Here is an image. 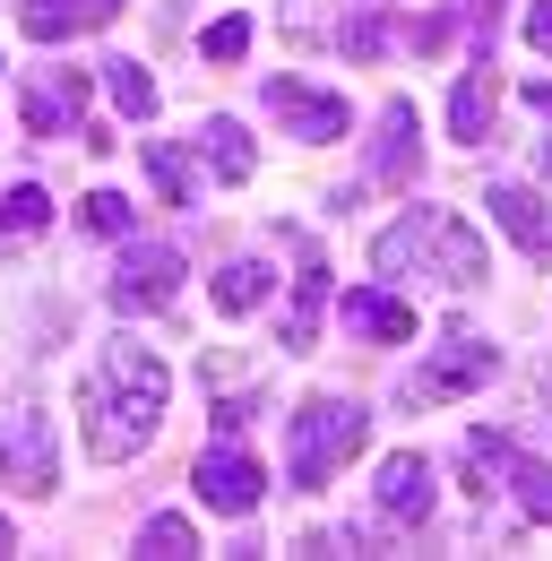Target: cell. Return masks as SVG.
I'll use <instances>...</instances> for the list:
<instances>
[{
  "instance_id": "obj_1",
  "label": "cell",
  "mask_w": 552,
  "mask_h": 561,
  "mask_svg": "<svg viewBox=\"0 0 552 561\" xmlns=\"http://www.w3.org/2000/svg\"><path fill=\"white\" fill-rule=\"evenodd\" d=\"M78 423H87V449L104 467L138 458L156 440V423H164V363L147 346H104L78 380Z\"/></svg>"
},
{
  "instance_id": "obj_2",
  "label": "cell",
  "mask_w": 552,
  "mask_h": 561,
  "mask_svg": "<svg viewBox=\"0 0 552 561\" xmlns=\"http://www.w3.org/2000/svg\"><path fill=\"white\" fill-rule=\"evenodd\" d=\"M371 268H380V277H432V285H449V294H475V285L492 277V268H483V242L449 208H406L371 242Z\"/></svg>"
},
{
  "instance_id": "obj_3",
  "label": "cell",
  "mask_w": 552,
  "mask_h": 561,
  "mask_svg": "<svg viewBox=\"0 0 552 561\" xmlns=\"http://www.w3.org/2000/svg\"><path fill=\"white\" fill-rule=\"evenodd\" d=\"M363 432H371V415H363L354 398H311V407L294 415V432H285V476H294V492H320L345 458L363 449Z\"/></svg>"
},
{
  "instance_id": "obj_4",
  "label": "cell",
  "mask_w": 552,
  "mask_h": 561,
  "mask_svg": "<svg viewBox=\"0 0 552 561\" xmlns=\"http://www.w3.org/2000/svg\"><path fill=\"white\" fill-rule=\"evenodd\" d=\"M492 371H501V346H483V337H440V346L406 371V389H398V398H406V407H440V398L483 389Z\"/></svg>"
},
{
  "instance_id": "obj_5",
  "label": "cell",
  "mask_w": 552,
  "mask_h": 561,
  "mask_svg": "<svg viewBox=\"0 0 552 561\" xmlns=\"http://www.w3.org/2000/svg\"><path fill=\"white\" fill-rule=\"evenodd\" d=\"M0 484H18V492L61 484V440H53V415H44V407H9V415H0Z\"/></svg>"
},
{
  "instance_id": "obj_6",
  "label": "cell",
  "mask_w": 552,
  "mask_h": 561,
  "mask_svg": "<svg viewBox=\"0 0 552 561\" xmlns=\"http://www.w3.org/2000/svg\"><path fill=\"white\" fill-rule=\"evenodd\" d=\"M173 294H182V251L130 233V251H122V268H113V311H164Z\"/></svg>"
},
{
  "instance_id": "obj_7",
  "label": "cell",
  "mask_w": 552,
  "mask_h": 561,
  "mask_svg": "<svg viewBox=\"0 0 552 561\" xmlns=\"http://www.w3.org/2000/svg\"><path fill=\"white\" fill-rule=\"evenodd\" d=\"M191 484H199L207 510H225V518H251V510H260V492H268V476H260V458H251V449L216 440V449H199Z\"/></svg>"
},
{
  "instance_id": "obj_8",
  "label": "cell",
  "mask_w": 552,
  "mask_h": 561,
  "mask_svg": "<svg viewBox=\"0 0 552 561\" xmlns=\"http://www.w3.org/2000/svg\"><path fill=\"white\" fill-rule=\"evenodd\" d=\"M260 95H268V113H276V122H285L302 147L345 139V95H320V87H302V78H268Z\"/></svg>"
},
{
  "instance_id": "obj_9",
  "label": "cell",
  "mask_w": 552,
  "mask_h": 561,
  "mask_svg": "<svg viewBox=\"0 0 552 561\" xmlns=\"http://www.w3.org/2000/svg\"><path fill=\"white\" fill-rule=\"evenodd\" d=\"M78 113H87V70H35V78H26V95H18L26 139H61Z\"/></svg>"
},
{
  "instance_id": "obj_10",
  "label": "cell",
  "mask_w": 552,
  "mask_h": 561,
  "mask_svg": "<svg viewBox=\"0 0 552 561\" xmlns=\"http://www.w3.org/2000/svg\"><path fill=\"white\" fill-rule=\"evenodd\" d=\"M320 311H329V260H320V242L311 233H294V302H285V346H320Z\"/></svg>"
},
{
  "instance_id": "obj_11",
  "label": "cell",
  "mask_w": 552,
  "mask_h": 561,
  "mask_svg": "<svg viewBox=\"0 0 552 561\" xmlns=\"http://www.w3.org/2000/svg\"><path fill=\"white\" fill-rule=\"evenodd\" d=\"M423 130H414V104L406 95H389V104H380V139H371V182H380V191H406L414 182V156H423Z\"/></svg>"
},
{
  "instance_id": "obj_12",
  "label": "cell",
  "mask_w": 552,
  "mask_h": 561,
  "mask_svg": "<svg viewBox=\"0 0 552 561\" xmlns=\"http://www.w3.org/2000/svg\"><path fill=\"white\" fill-rule=\"evenodd\" d=\"M380 518H398V527H423V518H432V458L398 449V458L380 467Z\"/></svg>"
},
{
  "instance_id": "obj_13",
  "label": "cell",
  "mask_w": 552,
  "mask_h": 561,
  "mask_svg": "<svg viewBox=\"0 0 552 561\" xmlns=\"http://www.w3.org/2000/svg\"><path fill=\"white\" fill-rule=\"evenodd\" d=\"M483 208H492V225H501L518 251H536V260L552 251V216H544V199H536V191H518V182H492V191H483Z\"/></svg>"
},
{
  "instance_id": "obj_14",
  "label": "cell",
  "mask_w": 552,
  "mask_h": 561,
  "mask_svg": "<svg viewBox=\"0 0 552 561\" xmlns=\"http://www.w3.org/2000/svg\"><path fill=\"white\" fill-rule=\"evenodd\" d=\"M113 18H122V0H26V9H18V26H26L35 44H61V35L113 26Z\"/></svg>"
},
{
  "instance_id": "obj_15",
  "label": "cell",
  "mask_w": 552,
  "mask_h": 561,
  "mask_svg": "<svg viewBox=\"0 0 552 561\" xmlns=\"http://www.w3.org/2000/svg\"><path fill=\"white\" fill-rule=\"evenodd\" d=\"M492 104H501V87H492V53H475L467 78H458V95H449V139L483 147V139H492Z\"/></svg>"
},
{
  "instance_id": "obj_16",
  "label": "cell",
  "mask_w": 552,
  "mask_h": 561,
  "mask_svg": "<svg viewBox=\"0 0 552 561\" xmlns=\"http://www.w3.org/2000/svg\"><path fill=\"white\" fill-rule=\"evenodd\" d=\"M345 329H354V337H380V346H406L414 337V302L380 294V285H354V294H345Z\"/></svg>"
},
{
  "instance_id": "obj_17",
  "label": "cell",
  "mask_w": 552,
  "mask_h": 561,
  "mask_svg": "<svg viewBox=\"0 0 552 561\" xmlns=\"http://www.w3.org/2000/svg\"><path fill=\"white\" fill-rule=\"evenodd\" d=\"M268 285H276L268 260H225V268H216V311H233V320H242V311H260V302H268Z\"/></svg>"
},
{
  "instance_id": "obj_18",
  "label": "cell",
  "mask_w": 552,
  "mask_h": 561,
  "mask_svg": "<svg viewBox=\"0 0 552 561\" xmlns=\"http://www.w3.org/2000/svg\"><path fill=\"white\" fill-rule=\"evenodd\" d=\"M337 44H345V61H380L389 53V0H345Z\"/></svg>"
},
{
  "instance_id": "obj_19",
  "label": "cell",
  "mask_w": 552,
  "mask_h": 561,
  "mask_svg": "<svg viewBox=\"0 0 552 561\" xmlns=\"http://www.w3.org/2000/svg\"><path fill=\"white\" fill-rule=\"evenodd\" d=\"M199 156L216 164V182H251V164H260V156H251V139H242V122H225V113L199 130Z\"/></svg>"
},
{
  "instance_id": "obj_20",
  "label": "cell",
  "mask_w": 552,
  "mask_h": 561,
  "mask_svg": "<svg viewBox=\"0 0 552 561\" xmlns=\"http://www.w3.org/2000/svg\"><path fill=\"white\" fill-rule=\"evenodd\" d=\"M138 156H147V182H156V199H164V208H191V164H182V147H173V139H147Z\"/></svg>"
},
{
  "instance_id": "obj_21",
  "label": "cell",
  "mask_w": 552,
  "mask_h": 561,
  "mask_svg": "<svg viewBox=\"0 0 552 561\" xmlns=\"http://www.w3.org/2000/svg\"><path fill=\"white\" fill-rule=\"evenodd\" d=\"M501 476L518 484V510H527V518H552V467H544V458H518V449H509Z\"/></svg>"
},
{
  "instance_id": "obj_22",
  "label": "cell",
  "mask_w": 552,
  "mask_h": 561,
  "mask_svg": "<svg viewBox=\"0 0 552 561\" xmlns=\"http://www.w3.org/2000/svg\"><path fill=\"white\" fill-rule=\"evenodd\" d=\"M501 467H509V440H501V432H467V492H492L501 484Z\"/></svg>"
},
{
  "instance_id": "obj_23",
  "label": "cell",
  "mask_w": 552,
  "mask_h": 561,
  "mask_svg": "<svg viewBox=\"0 0 552 561\" xmlns=\"http://www.w3.org/2000/svg\"><path fill=\"white\" fill-rule=\"evenodd\" d=\"M138 553H147V561H182V553H199V536H191V518H173V510H164V518H147V527H138Z\"/></svg>"
},
{
  "instance_id": "obj_24",
  "label": "cell",
  "mask_w": 552,
  "mask_h": 561,
  "mask_svg": "<svg viewBox=\"0 0 552 561\" xmlns=\"http://www.w3.org/2000/svg\"><path fill=\"white\" fill-rule=\"evenodd\" d=\"M78 216H87V233H113V242H130V233H138V208L122 199V191H87V208H78Z\"/></svg>"
},
{
  "instance_id": "obj_25",
  "label": "cell",
  "mask_w": 552,
  "mask_h": 561,
  "mask_svg": "<svg viewBox=\"0 0 552 561\" xmlns=\"http://www.w3.org/2000/svg\"><path fill=\"white\" fill-rule=\"evenodd\" d=\"M104 70H113V104H122L130 122H147V113H156V78L138 70V61H104Z\"/></svg>"
},
{
  "instance_id": "obj_26",
  "label": "cell",
  "mask_w": 552,
  "mask_h": 561,
  "mask_svg": "<svg viewBox=\"0 0 552 561\" xmlns=\"http://www.w3.org/2000/svg\"><path fill=\"white\" fill-rule=\"evenodd\" d=\"M44 216H53V199H44L35 182H18V191L0 199V233H44Z\"/></svg>"
},
{
  "instance_id": "obj_27",
  "label": "cell",
  "mask_w": 552,
  "mask_h": 561,
  "mask_svg": "<svg viewBox=\"0 0 552 561\" xmlns=\"http://www.w3.org/2000/svg\"><path fill=\"white\" fill-rule=\"evenodd\" d=\"M242 53H251V18L233 9V18H216V26H207V61H242Z\"/></svg>"
},
{
  "instance_id": "obj_28",
  "label": "cell",
  "mask_w": 552,
  "mask_h": 561,
  "mask_svg": "<svg viewBox=\"0 0 552 561\" xmlns=\"http://www.w3.org/2000/svg\"><path fill=\"white\" fill-rule=\"evenodd\" d=\"M458 18H467V35H475V53H492V26H501V0H458Z\"/></svg>"
},
{
  "instance_id": "obj_29",
  "label": "cell",
  "mask_w": 552,
  "mask_h": 561,
  "mask_svg": "<svg viewBox=\"0 0 552 561\" xmlns=\"http://www.w3.org/2000/svg\"><path fill=\"white\" fill-rule=\"evenodd\" d=\"M285 35L311 44V35H320V0H285Z\"/></svg>"
},
{
  "instance_id": "obj_30",
  "label": "cell",
  "mask_w": 552,
  "mask_h": 561,
  "mask_svg": "<svg viewBox=\"0 0 552 561\" xmlns=\"http://www.w3.org/2000/svg\"><path fill=\"white\" fill-rule=\"evenodd\" d=\"M260 415V407H251V398H225V407H216V432H225V440H233V432H242V423Z\"/></svg>"
},
{
  "instance_id": "obj_31",
  "label": "cell",
  "mask_w": 552,
  "mask_h": 561,
  "mask_svg": "<svg viewBox=\"0 0 552 561\" xmlns=\"http://www.w3.org/2000/svg\"><path fill=\"white\" fill-rule=\"evenodd\" d=\"M527 44H536V53H552V0H536V9H527Z\"/></svg>"
},
{
  "instance_id": "obj_32",
  "label": "cell",
  "mask_w": 552,
  "mask_h": 561,
  "mask_svg": "<svg viewBox=\"0 0 552 561\" xmlns=\"http://www.w3.org/2000/svg\"><path fill=\"white\" fill-rule=\"evenodd\" d=\"M449 44V18H414V53H440Z\"/></svg>"
},
{
  "instance_id": "obj_33",
  "label": "cell",
  "mask_w": 552,
  "mask_h": 561,
  "mask_svg": "<svg viewBox=\"0 0 552 561\" xmlns=\"http://www.w3.org/2000/svg\"><path fill=\"white\" fill-rule=\"evenodd\" d=\"M527 104H536V113H552V78H527Z\"/></svg>"
},
{
  "instance_id": "obj_34",
  "label": "cell",
  "mask_w": 552,
  "mask_h": 561,
  "mask_svg": "<svg viewBox=\"0 0 552 561\" xmlns=\"http://www.w3.org/2000/svg\"><path fill=\"white\" fill-rule=\"evenodd\" d=\"M9 545H18V527H9V518H0V553H9Z\"/></svg>"
},
{
  "instance_id": "obj_35",
  "label": "cell",
  "mask_w": 552,
  "mask_h": 561,
  "mask_svg": "<svg viewBox=\"0 0 552 561\" xmlns=\"http://www.w3.org/2000/svg\"><path fill=\"white\" fill-rule=\"evenodd\" d=\"M544 182H552V139H544Z\"/></svg>"
}]
</instances>
